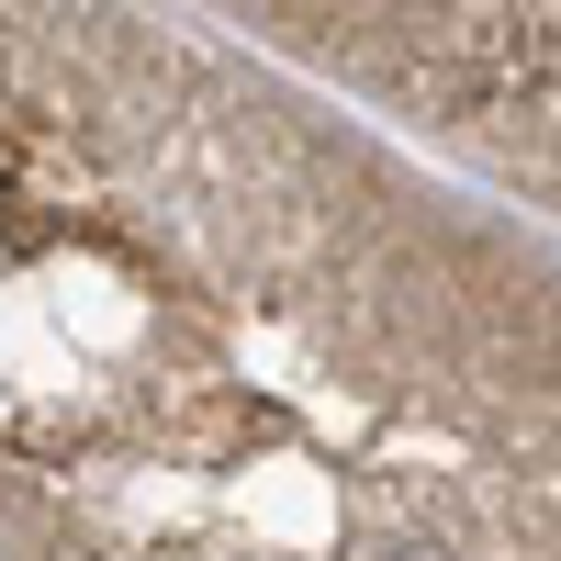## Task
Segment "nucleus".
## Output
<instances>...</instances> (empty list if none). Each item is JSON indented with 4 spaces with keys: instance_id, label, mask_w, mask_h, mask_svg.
<instances>
[{
    "instance_id": "f03ea898",
    "label": "nucleus",
    "mask_w": 561,
    "mask_h": 561,
    "mask_svg": "<svg viewBox=\"0 0 561 561\" xmlns=\"http://www.w3.org/2000/svg\"><path fill=\"white\" fill-rule=\"evenodd\" d=\"M192 12L561 237V0H192Z\"/></svg>"
},
{
    "instance_id": "f257e3e1",
    "label": "nucleus",
    "mask_w": 561,
    "mask_h": 561,
    "mask_svg": "<svg viewBox=\"0 0 561 561\" xmlns=\"http://www.w3.org/2000/svg\"><path fill=\"white\" fill-rule=\"evenodd\" d=\"M0 561H561V237L192 0H0Z\"/></svg>"
}]
</instances>
